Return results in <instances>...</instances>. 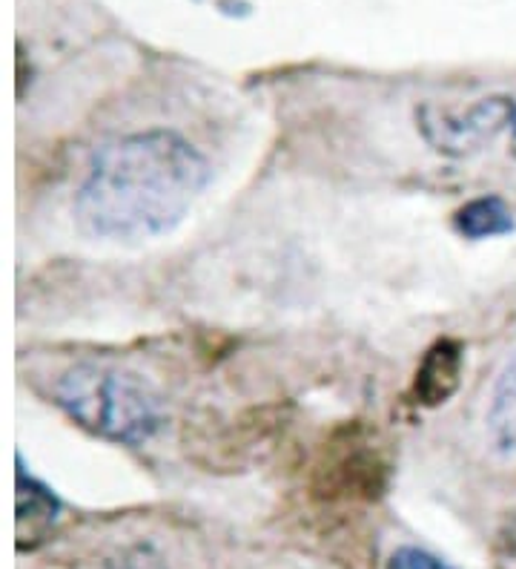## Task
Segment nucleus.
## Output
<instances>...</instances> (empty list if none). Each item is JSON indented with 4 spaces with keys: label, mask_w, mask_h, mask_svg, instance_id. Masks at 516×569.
Instances as JSON below:
<instances>
[{
    "label": "nucleus",
    "mask_w": 516,
    "mask_h": 569,
    "mask_svg": "<svg viewBox=\"0 0 516 569\" xmlns=\"http://www.w3.org/2000/svg\"><path fill=\"white\" fill-rule=\"evenodd\" d=\"M210 181L213 164L184 132L132 130L92 153L72 219L83 237L101 242H152L193 213Z\"/></svg>",
    "instance_id": "obj_1"
},
{
    "label": "nucleus",
    "mask_w": 516,
    "mask_h": 569,
    "mask_svg": "<svg viewBox=\"0 0 516 569\" xmlns=\"http://www.w3.org/2000/svg\"><path fill=\"white\" fill-rule=\"evenodd\" d=\"M55 406L75 426L115 446L150 443L164 426L159 391L135 371L78 362L55 382Z\"/></svg>",
    "instance_id": "obj_2"
},
{
    "label": "nucleus",
    "mask_w": 516,
    "mask_h": 569,
    "mask_svg": "<svg viewBox=\"0 0 516 569\" xmlns=\"http://www.w3.org/2000/svg\"><path fill=\"white\" fill-rule=\"evenodd\" d=\"M419 132L431 150L451 159L479 153L499 136H508L516 159V98H479L465 110L425 107L419 112Z\"/></svg>",
    "instance_id": "obj_3"
},
{
    "label": "nucleus",
    "mask_w": 516,
    "mask_h": 569,
    "mask_svg": "<svg viewBox=\"0 0 516 569\" xmlns=\"http://www.w3.org/2000/svg\"><path fill=\"white\" fill-rule=\"evenodd\" d=\"M316 472L324 492H351L371 498L385 487L387 460L367 435L347 429L327 443Z\"/></svg>",
    "instance_id": "obj_4"
},
{
    "label": "nucleus",
    "mask_w": 516,
    "mask_h": 569,
    "mask_svg": "<svg viewBox=\"0 0 516 569\" xmlns=\"http://www.w3.org/2000/svg\"><path fill=\"white\" fill-rule=\"evenodd\" d=\"M63 512L61 498L55 489L43 483L23 466V455L18 451V472H14V538L18 552H32L52 538L58 518Z\"/></svg>",
    "instance_id": "obj_5"
},
{
    "label": "nucleus",
    "mask_w": 516,
    "mask_h": 569,
    "mask_svg": "<svg viewBox=\"0 0 516 569\" xmlns=\"http://www.w3.org/2000/svg\"><path fill=\"white\" fill-rule=\"evenodd\" d=\"M465 377V346L454 337H442L422 355L413 375L411 397L422 409H439L459 391Z\"/></svg>",
    "instance_id": "obj_6"
},
{
    "label": "nucleus",
    "mask_w": 516,
    "mask_h": 569,
    "mask_svg": "<svg viewBox=\"0 0 516 569\" xmlns=\"http://www.w3.org/2000/svg\"><path fill=\"white\" fill-rule=\"evenodd\" d=\"M485 440L499 458H516V355L505 360L485 406Z\"/></svg>",
    "instance_id": "obj_7"
},
{
    "label": "nucleus",
    "mask_w": 516,
    "mask_h": 569,
    "mask_svg": "<svg viewBox=\"0 0 516 569\" xmlns=\"http://www.w3.org/2000/svg\"><path fill=\"white\" fill-rule=\"evenodd\" d=\"M454 228L459 237L471 239V242L508 237L516 228L514 210L508 208L503 196H476L456 210Z\"/></svg>",
    "instance_id": "obj_8"
},
{
    "label": "nucleus",
    "mask_w": 516,
    "mask_h": 569,
    "mask_svg": "<svg viewBox=\"0 0 516 569\" xmlns=\"http://www.w3.org/2000/svg\"><path fill=\"white\" fill-rule=\"evenodd\" d=\"M385 569H456V567L454 563H447L445 558L436 556V552H431V549L405 543V547L393 549Z\"/></svg>",
    "instance_id": "obj_9"
}]
</instances>
